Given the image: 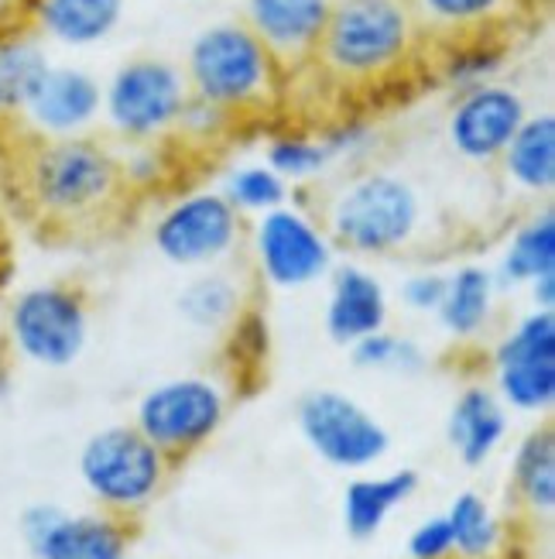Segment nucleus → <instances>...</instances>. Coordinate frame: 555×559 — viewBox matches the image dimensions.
Here are the masks:
<instances>
[{"instance_id":"f257e3e1","label":"nucleus","mask_w":555,"mask_h":559,"mask_svg":"<svg viewBox=\"0 0 555 559\" xmlns=\"http://www.w3.org/2000/svg\"><path fill=\"white\" fill-rule=\"evenodd\" d=\"M415 48L408 0H333L316 52L347 83H374L398 72Z\"/></svg>"},{"instance_id":"f03ea898","label":"nucleus","mask_w":555,"mask_h":559,"mask_svg":"<svg viewBox=\"0 0 555 559\" xmlns=\"http://www.w3.org/2000/svg\"><path fill=\"white\" fill-rule=\"evenodd\" d=\"M278 62L244 21L209 24L189 45L185 86L224 114L257 110L275 96Z\"/></svg>"},{"instance_id":"7ed1b4c3","label":"nucleus","mask_w":555,"mask_h":559,"mask_svg":"<svg viewBox=\"0 0 555 559\" xmlns=\"http://www.w3.org/2000/svg\"><path fill=\"white\" fill-rule=\"evenodd\" d=\"M120 182V162L107 144L86 134L48 138L32 152L24 168L28 197L48 221H83L113 203Z\"/></svg>"},{"instance_id":"20e7f679","label":"nucleus","mask_w":555,"mask_h":559,"mask_svg":"<svg viewBox=\"0 0 555 559\" xmlns=\"http://www.w3.org/2000/svg\"><path fill=\"white\" fill-rule=\"evenodd\" d=\"M422 213V197L408 179L367 173L329 203L326 234L353 254H391L415 240Z\"/></svg>"},{"instance_id":"39448f33","label":"nucleus","mask_w":555,"mask_h":559,"mask_svg":"<svg viewBox=\"0 0 555 559\" xmlns=\"http://www.w3.org/2000/svg\"><path fill=\"white\" fill-rule=\"evenodd\" d=\"M189 100L185 76L165 59H134L104 86L107 124L134 144H152L179 128Z\"/></svg>"},{"instance_id":"423d86ee","label":"nucleus","mask_w":555,"mask_h":559,"mask_svg":"<svg viewBox=\"0 0 555 559\" xmlns=\"http://www.w3.org/2000/svg\"><path fill=\"white\" fill-rule=\"evenodd\" d=\"M80 477L100 504L134 512L158 495L165 480V453L137 426H110L86 440Z\"/></svg>"},{"instance_id":"0eeeda50","label":"nucleus","mask_w":555,"mask_h":559,"mask_svg":"<svg viewBox=\"0 0 555 559\" xmlns=\"http://www.w3.org/2000/svg\"><path fill=\"white\" fill-rule=\"evenodd\" d=\"M8 330L21 357L41 368H69L86 347L89 312L76 288L45 282L24 288L11 302Z\"/></svg>"},{"instance_id":"6e6552de","label":"nucleus","mask_w":555,"mask_h":559,"mask_svg":"<svg viewBox=\"0 0 555 559\" xmlns=\"http://www.w3.org/2000/svg\"><path fill=\"white\" fill-rule=\"evenodd\" d=\"M244 237V213H237L224 192L200 189L168 206L155 227V251L176 269H213L227 261Z\"/></svg>"},{"instance_id":"1a4fd4ad","label":"nucleus","mask_w":555,"mask_h":559,"mask_svg":"<svg viewBox=\"0 0 555 559\" xmlns=\"http://www.w3.org/2000/svg\"><path fill=\"white\" fill-rule=\"evenodd\" d=\"M299 429L319 460L340 471L374 467L388 453L391 436L371 412L343 392H309L299 405Z\"/></svg>"},{"instance_id":"9d476101","label":"nucleus","mask_w":555,"mask_h":559,"mask_svg":"<svg viewBox=\"0 0 555 559\" xmlns=\"http://www.w3.org/2000/svg\"><path fill=\"white\" fill-rule=\"evenodd\" d=\"M227 399L209 378H172L137 402V429L161 453H189L224 426Z\"/></svg>"},{"instance_id":"9b49d317","label":"nucleus","mask_w":555,"mask_h":559,"mask_svg":"<svg viewBox=\"0 0 555 559\" xmlns=\"http://www.w3.org/2000/svg\"><path fill=\"white\" fill-rule=\"evenodd\" d=\"M254 258L275 288H305L333 272V240L299 206H278L257 216Z\"/></svg>"},{"instance_id":"f8f14e48","label":"nucleus","mask_w":555,"mask_h":559,"mask_svg":"<svg viewBox=\"0 0 555 559\" xmlns=\"http://www.w3.org/2000/svg\"><path fill=\"white\" fill-rule=\"evenodd\" d=\"M500 402L518 412H548L555 402V312L535 309L494 350Z\"/></svg>"},{"instance_id":"ddd939ff","label":"nucleus","mask_w":555,"mask_h":559,"mask_svg":"<svg viewBox=\"0 0 555 559\" xmlns=\"http://www.w3.org/2000/svg\"><path fill=\"white\" fill-rule=\"evenodd\" d=\"M524 117V96L511 86L480 83L473 90H463L446 120L449 148L473 165L497 162Z\"/></svg>"},{"instance_id":"4468645a","label":"nucleus","mask_w":555,"mask_h":559,"mask_svg":"<svg viewBox=\"0 0 555 559\" xmlns=\"http://www.w3.org/2000/svg\"><path fill=\"white\" fill-rule=\"evenodd\" d=\"M100 110H104V86L86 69L48 66L21 117L41 138H76L86 128H93Z\"/></svg>"},{"instance_id":"2eb2a0df","label":"nucleus","mask_w":555,"mask_h":559,"mask_svg":"<svg viewBox=\"0 0 555 559\" xmlns=\"http://www.w3.org/2000/svg\"><path fill=\"white\" fill-rule=\"evenodd\" d=\"M333 0H248L244 24L275 56V62H302L316 56Z\"/></svg>"},{"instance_id":"dca6fc26","label":"nucleus","mask_w":555,"mask_h":559,"mask_svg":"<svg viewBox=\"0 0 555 559\" xmlns=\"http://www.w3.org/2000/svg\"><path fill=\"white\" fill-rule=\"evenodd\" d=\"M329 302H326V333L336 344H357L388 323V292L381 278L357 264L333 269Z\"/></svg>"},{"instance_id":"f3484780","label":"nucleus","mask_w":555,"mask_h":559,"mask_svg":"<svg viewBox=\"0 0 555 559\" xmlns=\"http://www.w3.org/2000/svg\"><path fill=\"white\" fill-rule=\"evenodd\" d=\"M28 14L38 38L89 48L117 32L124 0H28Z\"/></svg>"},{"instance_id":"a211bd4d","label":"nucleus","mask_w":555,"mask_h":559,"mask_svg":"<svg viewBox=\"0 0 555 559\" xmlns=\"http://www.w3.org/2000/svg\"><path fill=\"white\" fill-rule=\"evenodd\" d=\"M504 432H508V412H504V402L494 392H487V388H467L453 402L446 436L467 467L487 464L491 453L500 447Z\"/></svg>"},{"instance_id":"6ab92c4d","label":"nucleus","mask_w":555,"mask_h":559,"mask_svg":"<svg viewBox=\"0 0 555 559\" xmlns=\"http://www.w3.org/2000/svg\"><path fill=\"white\" fill-rule=\"evenodd\" d=\"M38 559H120L128 556V532L107 515H59L28 546Z\"/></svg>"},{"instance_id":"aec40b11","label":"nucleus","mask_w":555,"mask_h":559,"mask_svg":"<svg viewBox=\"0 0 555 559\" xmlns=\"http://www.w3.org/2000/svg\"><path fill=\"white\" fill-rule=\"evenodd\" d=\"M419 491L415 471H395L381 477H357L343 491V528L347 536L364 543L374 539L391 519L395 508H401L408 498Z\"/></svg>"},{"instance_id":"412c9836","label":"nucleus","mask_w":555,"mask_h":559,"mask_svg":"<svg viewBox=\"0 0 555 559\" xmlns=\"http://www.w3.org/2000/svg\"><path fill=\"white\" fill-rule=\"evenodd\" d=\"M511 186L528 197H548L555 189V114H528L500 155Z\"/></svg>"},{"instance_id":"4be33fe9","label":"nucleus","mask_w":555,"mask_h":559,"mask_svg":"<svg viewBox=\"0 0 555 559\" xmlns=\"http://www.w3.org/2000/svg\"><path fill=\"white\" fill-rule=\"evenodd\" d=\"M494 299H497V278L491 269H480V264L456 269L453 275H446V296L436 309L439 326L456 340H470L487 326Z\"/></svg>"},{"instance_id":"5701e85b","label":"nucleus","mask_w":555,"mask_h":559,"mask_svg":"<svg viewBox=\"0 0 555 559\" xmlns=\"http://www.w3.org/2000/svg\"><path fill=\"white\" fill-rule=\"evenodd\" d=\"M52 66L35 32H0V120L21 117Z\"/></svg>"},{"instance_id":"b1692460","label":"nucleus","mask_w":555,"mask_h":559,"mask_svg":"<svg viewBox=\"0 0 555 559\" xmlns=\"http://www.w3.org/2000/svg\"><path fill=\"white\" fill-rule=\"evenodd\" d=\"M555 272V213L545 206L532 221L521 224L500 258L497 282L500 285H528L532 278Z\"/></svg>"},{"instance_id":"393cba45","label":"nucleus","mask_w":555,"mask_h":559,"mask_svg":"<svg viewBox=\"0 0 555 559\" xmlns=\"http://www.w3.org/2000/svg\"><path fill=\"white\" fill-rule=\"evenodd\" d=\"M515 491L539 515H552L555 508V436L548 426L528 432L515 450L511 467Z\"/></svg>"},{"instance_id":"a878e982","label":"nucleus","mask_w":555,"mask_h":559,"mask_svg":"<svg viewBox=\"0 0 555 559\" xmlns=\"http://www.w3.org/2000/svg\"><path fill=\"white\" fill-rule=\"evenodd\" d=\"M182 320L200 330H220L240 316V285L227 272H203L179 296Z\"/></svg>"},{"instance_id":"bb28decb","label":"nucleus","mask_w":555,"mask_h":559,"mask_svg":"<svg viewBox=\"0 0 555 559\" xmlns=\"http://www.w3.org/2000/svg\"><path fill=\"white\" fill-rule=\"evenodd\" d=\"M446 522L453 528V549L467 559H484L500 543V525L491 512V504L473 491L460 495L449 504Z\"/></svg>"},{"instance_id":"cd10ccee","label":"nucleus","mask_w":555,"mask_h":559,"mask_svg":"<svg viewBox=\"0 0 555 559\" xmlns=\"http://www.w3.org/2000/svg\"><path fill=\"white\" fill-rule=\"evenodd\" d=\"M224 197L237 213H268L292 200V186L275 176L268 165H240L224 179Z\"/></svg>"},{"instance_id":"c85d7f7f","label":"nucleus","mask_w":555,"mask_h":559,"mask_svg":"<svg viewBox=\"0 0 555 559\" xmlns=\"http://www.w3.org/2000/svg\"><path fill=\"white\" fill-rule=\"evenodd\" d=\"M333 152L323 138H302V134H281L268 144V165L275 176L288 186H305L309 179L323 176L333 165Z\"/></svg>"},{"instance_id":"c756f323","label":"nucleus","mask_w":555,"mask_h":559,"mask_svg":"<svg viewBox=\"0 0 555 559\" xmlns=\"http://www.w3.org/2000/svg\"><path fill=\"white\" fill-rule=\"evenodd\" d=\"M350 360L364 371H395V374H415L425 368V354L415 340L388 330H377L350 344Z\"/></svg>"},{"instance_id":"7c9ffc66","label":"nucleus","mask_w":555,"mask_h":559,"mask_svg":"<svg viewBox=\"0 0 555 559\" xmlns=\"http://www.w3.org/2000/svg\"><path fill=\"white\" fill-rule=\"evenodd\" d=\"M504 8H508V0H419V11L432 24L456 32L480 28V24L494 21Z\"/></svg>"},{"instance_id":"2f4dec72","label":"nucleus","mask_w":555,"mask_h":559,"mask_svg":"<svg viewBox=\"0 0 555 559\" xmlns=\"http://www.w3.org/2000/svg\"><path fill=\"white\" fill-rule=\"evenodd\" d=\"M500 52L494 45H484V41H476V45H463V48H456V52L449 56L446 62V80L456 83L460 90H473L480 83H494L491 76L500 69Z\"/></svg>"},{"instance_id":"473e14b6","label":"nucleus","mask_w":555,"mask_h":559,"mask_svg":"<svg viewBox=\"0 0 555 559\" xmlns=\"http://www.w3.org/2000/svg\"><path fill=\"white\" fill-rule=\"evenodd\" d=\"M453 549V528L446 522V515L425 519L422 525H415V532L408 536V556L412 559H449Z\"/></svg>"},{"instance_id":"72a5a7b5","label":"nucleus","mask_w":555,"mask_h":559,"mask_svg":"<svg viewBox=\"0 0 555 559\" xmlns=\"http://www.w3.org/2000/svg\"><path fill=\"white\" fill-rule=\"evenodd\" d=\"M446 296V275L443 272H419L401 282V302L415 312H436Z\"/></svg>"},{"instance_id":"f704fd0d","label":"nucleus","mask_w":555,"mask_h":559,"mask_svg":"<svg viewBox=\"0 0 555 559\" xmlns=\"http://www.w3.org/2000/svg\"><path fill=\"white\" fill-rule=\"evenodd\" d=\"M120 176H124V182H131V186L161 182V176H165L161 152L148 148V144H141V148H134L124 162H120Z\"/></svg>"},{"instance_id":"c9c22d12","label":"nucleus","mask_w":555,"mask_h":559,"mask_svg":"<svg viewBox=\"0 0 555 559\" xmlns=\"http://www.w3.org/2000/svg\"><path fill=\"white\" fill-rule=\"evenodd\" d=\"M233 323V340L244 360H261L268 354V326L261 323V316H237Z\"/></svg>"},{"instance_id":"e433bc0d","label":"nucleus","mask_w":555,"mask_h":559,"mask_svg":"<svg viewBox=\"0 0 555 559\" xmlns=\"http://www.w3.org/2000/svg\"><path fill=\"white\" fill-rule=\"evenodd\" d=\"M528 288H532V302H535V309L555 312V272H545V275L532 278V282H528Z\"/></svg>"},{"instance_id":"4c0bfd02","label":"nucleus","mask_w":555,"mask_h":559,"mask_svg":"<svg viewBox=\"0 0 555 559\" xmlns=\"http://www.w3.org/2000/svg\"><path fill=\"white\" fill-rule=\"evenodd\" d=\"M120 559H131V556H120Z\"/></svg>"}]
</instances>
